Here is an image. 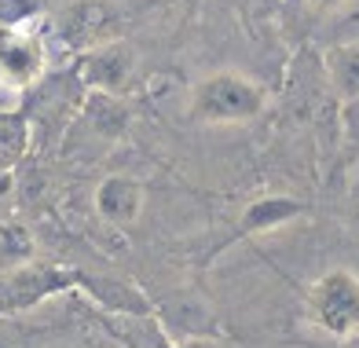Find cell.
Returning a JSON list of instances; mask_svg holds the SVG:
<instances>
[{"label":"cell","mask_w":359,"mask_h":348,"mask_svg":"<svg viewBox=\"0 0 359 348\" xmlns=\"http://www.w3.org/2000/svg\"><path fill=\"white\" fill-rule=\"evenodd\" d=\"M264 110V92L242 74H213L194 88L191 114L205 125H231V121H250Z\"/></svg>","instance_id":"obj_1"},{"label":"cell","mask_w":359,"mask_h":348,"mask_svg":"<svg viewBox=\"0 0 359 348\" xmlns=\"http://www.w3.org/2000/svg\"><path fill=\"white\" fill-rule=\"evenodd\" d=\"M308 316L312 323L337 341L359 334V275L326 272L308 286Z\"/></svg>","instance_id":"obj_2"},{"label":"cell","mask_w":359,"mask_h":348,"mask_svg":"<svg viewBox=\"0 0 359 348\" xmlns=\"http://www.w3.org/2000/svg\"><path fill=\"white\" fill-rule=\"evenodd\" d=\"M41 66H44V48L34 33L19 26L0 29V85L22 88L41 74Z\"/></svg>","instance_id":"obj_3"},{"label":"cell","mask_w":359,"mask_h":348,"mask_svg":"<svg viewBox=\"0 0 359 348\" xmlns=\"http://www.w3.org/2000/svg\"><path fill=\"white\" fill-rule=\"evenodd\" d=\"M143 206H147V187L133 176H107L95 187V213L118 231L133 227L143 217Z\"/></svg>","instance_id":"obj_4"},{"label":"cell","mask_w":359,"mask_h":348,"mask_svg":"<svg viewBox=\"0 0 359 348\" xmlns=\"http://www.w3.org/2000/svg\"><path fill=\"white\" fill-rule=\"evenodd\" d=\"M304 206L297 198H283V194H271V198H257L242 209L238 217V235H260V231H275L290 224L293 217H301Z\"/></svg>","instance_id":"obj_5"},{"label":"cell","mask_w":359,"mask_h":348,"mask_svg":"<svg viewBox=\"0 0 359 348\" xmlns=\"http://www.w3.org/2000/svg\"><path fill=\"white\" fill-rule=\"evenodd\" d=\"M128 74H133V52L125 44H107L85 59V81L100 92L121 88L128 81Z\"/></svg>","instance_id":"obj_6"},{"label":"cell","mask_w":359,"mask_h":348,"mask_svg":"<svg viewBox=\"0 0 359 348\" xmlns=\"http://www.w3.org/2000/svg\"><path fill=\"white\" fill-rule=\"evenodd\" d=\"M85 118H88V125L100 132V136H107V140H118L121 132L128 128V110H125L110 92H100V88L88 95Z\"/></svg>","instance_id":"obj_7"},{"label":"cell","mask_w":359,"mask_h":348,"mask_svg":"<svg viewBox=\"0 0 359 348\" xmlns=\"http://www.w3.org/2000/svg\"><path fill=\"white\" fill-rule=\"evenodd\" d=\"M326 70H330V85L341 95L359 99V48H334L326 55Z\"/></svg>","instance_id":"obj_8"},{"label":"cell","mask_w":359,"mask_h":348,"mask_svg":"<svg viewBox=\"0 0 359 348\" xmlns=\"http://www.w3.org/2000/svg\"><path fill=\"white\" fill-rule=\"evenodd\" d=\"M0 260L11 268H26L34 260V235L22 224H4L0 227Z\"/></svg>","instance_id":"obj_9"},{"label":"cell","mask_w":359,"mask_h":348,"mask_svg":"<svg viewBox=\"0 0 359 348\" xmlns=\"http://www.w3.org/2000/svg\"><path fill=\"white\" fill-rule=\"evenodd\" d=\"M180 348H227L224 341H217V337H205V334H194V337H187Z\"/></svg>","instance_id":"obj_10"},{"label":"cell","mask_w":359,"mask_h":348,"mask_svg":"<svg viewBox=\"0 0 359 348\" xmlns=\"http://www.w3.org/2000/svg\"><path fill=\"white\" fill-rule=\"evenodd\" d=\"M312 4H316V8H334L337 0H312Z\"/></svg>","instance_id":"obj_11"}]
</instances>
